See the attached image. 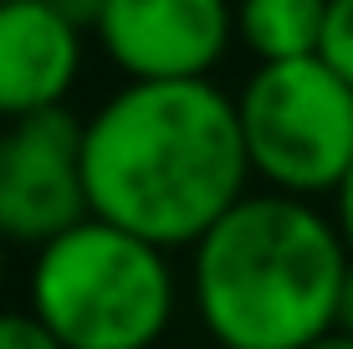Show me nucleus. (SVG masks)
Segmentation results:
<instances>
[{
    "label": "nucleus",
    "mask_w": 353,
    "mask_h": 349,
    "mask_svg": "<svg viewBox=\"0 0 353 349\" xmlns=\"http://www.w3.org/2000/svg\"><path fill=\"white\" fill-rule=\"evenodd\" d=\"M82 170L92 216L159 247H194L256 175L236 98L210 77H128L82 124Z\"/></svg>",
    "instance_id": "f257e3e1"
},
{
    "label": "nucleus",
    "mask_w": 353,
    "mask_h": 349,
    "mask_svg": "<svg viewBox=\"0 0 353 349\" xmlns=\"http://www.w3.org/2000/svg\"><path fill=\"white\" fill-rule=\"evenodd\" d=\"M190 252L194 314L225 349H307L333 334L348 242L307 196H241Z\"/></svg>",
    "instance_id": "f03ea898"
},
{
    "label": "nucleus",
    "mask_w": 353,
    "mask_h": 349,
    "mask_svg": "<svg viewBox=\"0 0 353 349\" xmlns=\"http://www.w3.org/2000/svg\"><path fill=\"white\" fill-rule=\"evenodd\" d=\"M169 247L82 216L36 247L31 308L67 349H143L174 319Z\"/></svg>",
    "instance_id": "7ed1b4c3"
},
{
    "label": "nucleus",
    "mask_w": 353,
    "mask_h": 349,
    "mask_svg": "<svg viewBox=\"0 0 353 349\" xmlns=\"http://www.w3.org/2000/svg\"><path fill=\"white\" fill-rule=\"evenodd\" d=\"M246 154L272 190L327 196L353 164V82L333 62H261L236 98Z\"/></svg>",
    "instance_id": "20e7f679"
},
{
    "label": "nucleus",
    "mask_w": 353,
    "mask_h": 349,
    "mask_svg": "<svg viewBox=\"0 0 353 349\" xmlns=\"http://www.w3.org/2000/svg\"><path fill=\"white\" fill-rule=\"evenodd\" d=\"M92 216L82 170V124L57 108L6 118L0 129V236L41 247L72 221Z\"/></svg>",
    "instance_id": "39448f33"
},
{
    "label": "nucleus",
    "mask_w": 353,
    "mask_h": 349,
    "mask_svg": "<svg viewBox=\"0 0 353 349\" xmlns=\"http://www.w3.org/2000/svg\"><path fill=\"white\" fill-rule=\"evenodd\" d=\"M103 52L128 77H210L236 36L230 0H103Z\"/></svg>",
    "instance_id": "423d86ee"
},
{
    "label": "nucleus",
    "mask_w": 353,
    "mask_h": 349,
    "mask_svg": "<svg viewBox=\"0 0 353 349\" xmlns=\"http://www.w3.org/2000/svg\"><path fill=\"white\" fill-rule=\"evenodd\" d=\"M82 72V26L57 0H0V118L57 108Z\"/></svg>",
    "instance_id": "0eeeda50"
},
{
    "label": "nucleus",
    "mask_w": 353,
    "mask_h": 349,
    "mask_svg": "<svg viewBox=\"0 0 353 349\" xmlns=\"http://www.w3.org/2000/svg\"><path fill=\"white\" fill-rule=\"evenodd\" d=\"M327 0H236V36L256 52V62L312 57L323 41Z\"/></svg>",
    "instance_id": "6e6552de"
},
{
    "label": "nucleus",
    "mask_w": 353,
    "mask_h": 349,
    "mask_svg": "<svg viewBox=\"0 0 353 349\" xmlns=\"http://www.w3.org/2000/svg\"><path fill=\"white\" fill-rule=\"evenodd\" d=\"M318 57H323V62H333L353 82V0H327V21H323Z\"/></svg>",
    "instance_id": "1a4fd4ad"
},
{
    "label": "nucleus",
    "mask_w": 353,
    "mask_h": 349,
    "mask_svg": "<svg viewBox=\"0 0 353 349\" xmlns=\"http://www.w3.org/2000/svg\"><path fill=\"white\" fill-rule=\"evenodd\" d=\"M57 334L46 329V319L26 308V314H16V308H0V349H52Z\"/></svg>",
    "instance_id": "9d476101"
},
{
    "label": "nucleus",
    "mask_w": 353,
    "mask_h": 349,
    "mask_svg": "<svg viewBox=\"0 0 353 349\" xmlns=\"http://www.w3.org/2000/svg\"><path fill=\"white\" fill-rule=\"evenodd\" d=\"M333 334L353 344V252H348V267H343V283H338V308H333Z\"/></svg>",
    "instance_id": "9b49d317"
},
{
    "label": "nucleus",
    "mask_w": 353,
    "mask_h": 349,
    "mask_svg": "<svg viewBox=\"0 0 353 349\" xmlns=\"http://www.w3.org/2000/svg\"><path fill=\"white\" fill-rule=\"evenodd\" d=\"M333 200H338V232H343V242H348V252H353V164L343 170V180H338Z\"/></svg>",
    "instance_id": "f8f14e48"
},
{
    "label": "nucleus",
    "mask_w": 353,
    "mask_h": 349,
    "mask_svg": "<svg viewBox=\"0 0 353 349\" xmlns=\"http://www.w3.org/2000/svg\"><path fill=\"white\" fill-rule=\"evenodd\" d=\"M57 6H62V10H67L72 21H77L82 31H88V26L97 31V16H103V0H57Z\"/></svg>",
    "instance_id": "ddd939ff"
},
{
    "label": "nucleus",
    "mask_w": 353,
    "mask_h": 349,
    "mask_svg": "<svg viewBox=\"0 0 353 349\" xmlns=\"http://www.w3.org/2000/svg\"><path fill=\"white\" fill-rule=\"evenodd\" d=\"M6 247H10V242L0 236V283H6Z\"/></svg>",
    "instance_id": "4468645a"
}]
</instances>
